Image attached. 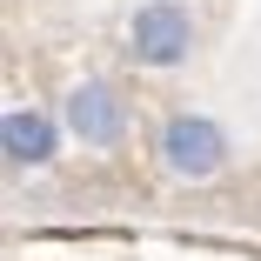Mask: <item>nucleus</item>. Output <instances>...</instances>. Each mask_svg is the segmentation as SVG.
I'll list each match as a JSON object with an SVG mask.
<instances>
[{"label":"nucleus","instance_id":"2","mask_svg":"<svg viewBox=\"0 0 261 261\" xmlns=\"http://www.w3.org/2000/svg\"><path fill=\"white\" fill-rule=\"evenodd\" d=\"M194 14L188 0H141L127 14V61L147 67V74H174L194 61Z\"/></svg>","mask_w":261,"mask_h":261},{"label":"nucleus","instance_id":"3","mask_svg":"<svg viewBox=\"0 0 261 261\" xmlns=\"http://www.w3.org/2000/svg\"><path fill=\"white\" fill-rule=\"evenodd\" d=\"M61 127L81 147H121L127 141V100L114 94V81H74L61 94Z\"/></svg>","mask_w":261,"mask_h":261},{"label":"nucleus","instance_id":"1","mask_svg":"<svg viewBox=\"0 0 261 261\" xmlns=\"http://www.w3.org/2000/svg\"><path fill=\"white\" fill-rule=\"evenodd\" d=\"M154 161H161V174H168V181H181V188H201V181L228 174V161H234V141H228V127H221L215 114L174 108L161 127H154Z\"/></svg>","mask_w":261,"mask_h":261},{"label":"nucleus","instance_id":"4","mask_svg":"<svg viewBox=\"0 0 261 261\" xmlns=\"http://www.w3.org/2000/svg\"><path fill=\"white\" fill-rule=\"evenodd\" d=\"M61 134H67V127H61V114L34 108V100H27V108L14 100V108L0 114V154H7V168H14V174L47 168V161L61 154Z\"/></svg>","mask_w":261,"mask_h":261}]
</instances>
